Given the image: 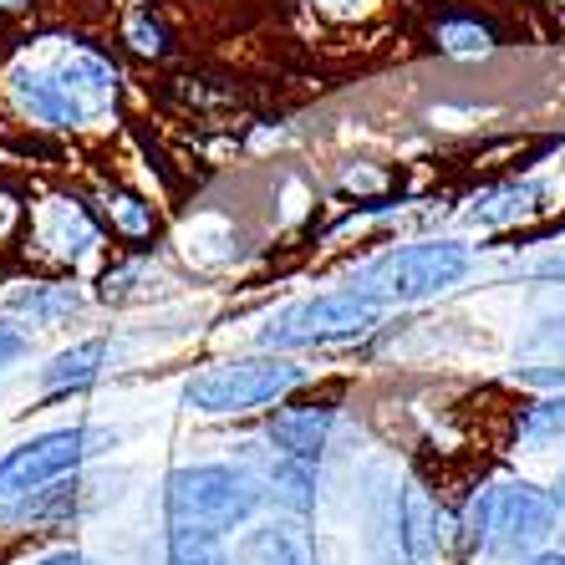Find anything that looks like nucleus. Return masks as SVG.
<instances>
[{"instance_id": "f257e3e1", "label": "nucleus", "mask_w": 565, "mask_h": 565, "mask_svg": "<svg viewBox=\"0 0 565 565\" xmlns=\"http://www.w3.org/2000/svg\"><path fill=\"white\" fill-rule=\"evenodd\" d=\"M11 97L41 128H87L118 97V72L97 52L77 46V52L56 66H15Z\"/></svg>"}, {"instance_id": "f03ea898", "label": "nucleus", "mask_w": 565, "mask_h": 565, "mask_svg": "<svg viewBox=\"0 0 565 565\" xmlns=\"http://www.w3.org/2000/svg\"><path fill=\"white\" fill-rule=\"evenodd\" d=\"M163 504H169V525L230 535V530L255 520V510L265 504V489L250 469H235V463H189V469L169 473Z\"/></svg>"}, {"instance_id": "7ed1b4c3", "label": "nucleus", "mask_w": 565, "mask_h": 565, "mask_svg": "<svg viewBox=\"0 0 565 565\" xmlns=\"http://www.w3.org/2000/svg\"><path fill=\"white\" fill-rule=\"evenodd\" d=\"M473 250L459 239H423V245H403V250H387L356 276L352 290L372 296L377 306L393 301H428L438 290L459 286L469 276Z\"/></svg>"}, {"instance_id": "20e7f679", "label": "nucleus", "mask_w": 565, "mask_h": 565, "mask_svg": "<svg viewBox=\"0 0 565 565\" xmlns=\"http://www.w3.org/2000/svg\"><path fill=\"white\" fill-rule=\"evenodd\" d=\"M306 382V367H296L290 356H235V362H220V367L199 372L184 387V408L194 413H214V418H230V413H255L265 403H280L286 393H296Z\"/></svg>"}, {"instance_id": "39448f33", "label": "nucleus", "mask_w": 565, "mask_h": 565, "mask_svg": "<svg viewBox=\"0 0 565 565\" xmlns=\"http://www.w3.org/2000/svg\"><path fill=\"white\" fill-rule=\"evenodd\" d=\"M377 311L382 306L372 296H362V290H327V296H311V301H296L270 316V327L260 331V347L296 352V347L352 342V337L377 327Z\"/></svg>"}, {"instance_id": "423d86ee", "label": "nucleus", "mask_w": 565, "mask_h": 565, "mask_svg": "<svg viewBox=\"0 0 565 565\" xmlns=\"http://www.w3.org/2000/svg\"><path fill=\"white\" fill-rule=\"evenodd\" d=\"M113 444H118V434H107V428H56V434L31 438V444L11 448V454L0 459V494H6V500L36 494V489L66 479V473H77L82 463L97 459V454Z\"/></svg>"}, {"instance_id": "0eeeda50", "label": "nucleus", "mask_w": 565, "mask_h": 565, "mask_svg": "<svg viewBox=\"0 0 565 565\" xmlns=\"http://www.w3.org/2000/svg\"><path fill=\"white\" fill-rule=\"evenodd\" d=\"M555 494L535 484H500L489 489V535H484V551L489 555H530L540 551L555 530Z\"/></svg>"}, {"instance_id": "6e6552de", "label": "nucleus", "mask_w": 565, "mask_h": 565, "mask_svg": "<svg viewBox=\"0 0 565 565\" xmlns=\"http://www.w3.org/2000/svg\"><path fill=\"white\" fill-rule=\"evenodd\" d=\"M36 245L56 260L77 265L82 255H93L97 245V224L93 214L82 210L77 199H46V210H41V224H36Z\"/></svg>"}, {"instance_id": "1a4fd4ad", "label": "nucleus", "mask_w": 565, "mask_h": 565, "mask_svg": "<svg viewBox=\"0 0 565 565\" xmlns=\"http://www.w3.org/2000/svg\"><path fill=\"white\" fill-rule=\"evenodd\" d=\"M331 423H337V408H331V403H301V408H280L265 434H270L276 454L301 459V463H316L321 459V448H327Z\"/></svg>"}, {"instance_id": "9d476101", "label": "nucleus", "mask_w": 565, "mask_h": 565, "mask_svg": "<svg viewBox=\"0 0 565 565\" xmlns=\"http://www.w3.org/2000/svg\"><path fill=\"white\" fill-rule=\"evenodd\" d=\"M397 525H403V551H408V561L413 565H434V555H438V510L418 484L403 489Z\"/></svg>"}, {"instance_id": "9b49d317", "label": "nucleus", "mask_w": 565, "mask_h": 565, "mask_svg": "<svg viewBox=\"0 0 565 565\" xmlns=\"http://www.w3.org/2000/svg\"><path fill=\"white\" fill-rule=\"evenodd\" d=\"M239 565H316L311 545L296 525H265L250 530L245 545H239Z\"/></svg>"}, {"instance_id": "f8f14e48", "label": "nucleus", "mask_w": 565, "mask_h": 565, "mask_svg": "<svg viewBox=\"0 0 565 565\" xmlns=\"http://www.w3.org/2000/svg\"><path fill=\"white\" fill-rule=\"evenodd\" d=\"M103 362H107V342H103V337L66 347V352L52 356V367H41V387H46V393H72V387H87V382L103 372Z\"/></svg>"}, {"instance_id": "ddd939ff", "label": "nucleus", "mask_w": 565, "mask_h": 565, "mask_svg": "<svg viewBox=\"0 0 565 565\" xmlns=\"http://www.w3.org/2000/svg\"><path fill=\"white\" fill-rule=\"evenodd\" d=\"M265 494L280 504V510H290V514H306L316 504V479H311V463H301V459H286V454H276L270 459V469H265Z\"/></svg>"}, {"instance_id": "4468645a", "label": "nucleus", "mask_w": 565, "mask_h": 565, "mask_svg": "<svg viewBox=\"0 0 565 565\" xmlns=\"http://www.w3.org/2000/svg\"><path fill=\"white\" fill-rule=\"evenodd\" d=\"M107 224H113V235H122V239H153L158 214L148 199L128 194V189H107Z\"/></svg>"}, {"instance_id": "2eb2a0df", "label": "nucleus", "mask_w": 565, "mask_h": 565, "mask_svg": "<svg viewBox=\"0 0 565 565\" xmlns=\"http://www.w3.org/2000/svg\"><path fill=\"white\" fill-rule=\"evenodd\" d=\"M540 199H545L540 184H510V189H500V194H489L484 204L473 210V220L479 224H510V220H520V214L540 210Z\"/></svg>"}, {"instance_id": "dca6fc26", "label": "nucleus", "mask_w": 565, "mask_h": 565, "mask_svg": "<svg viewBox=\"0 0 565 565\" xmlns=\"http://www.w3.org/2000/svg\"><path fill=\"white\" fill-rule=\"evenodd\" d=\"M169 565H230L220 551V535L189 525H169Z\"/></svg>"}, {"instance_id": "f3484780", "label": "nucleus", "mask_w": 565, "mask_h": 565, "mask_svg": "<svg viewBox=\"0 0 565 565\" xmlns=\"http://www.w3.org/2000/svg\"><path fill=\"white\" fill-rule=\"evenodd\" d=\"M520 438L525 444H555L565 438V397H540L520 413Z\"/></svg>"}, {"instance_id": "a211bd4d", "label": "nucleus", "mask_w": 565, "mask_h": 565, "mask_svg": "<svg viewBox=\"0 0 565 565\" xmlns=\"http://www.w3.org/2000/svg\"><path fill=\"white\" fill-rule=\"evenodd\" d=\"M15 311H31L36 321H56V316L77 311V290L72 286H31L15 296Z\"/></svg>"}, {"instance_id": "6ab92c4d", "label": "nucleus", "mask_w": 565, "mask_h": 565, "mask_svg": "<svg viewBox=\"0 0 565 565\" xmlns=\"http://www.w3.org/2000/svg\"><path fill=\"white\" fill-rule=\"evenodd\" d=\"M438 46L448 56H479V52H489V31L479 21H444L438 26Z\"/></svg>"}, {"instance_id": "aec40b11", "label": "nucleus", "mask_w": 565, "mask_h": 565, "mask_svg": "<svg viewBox=\"0 0 565 565\" xmlns=\"http://www.w3.org/2000/svg\"><path fill=\"white\" fill-rule=\"evenodd\" d=\"M26 337H21V331L15 327H0V372L6 367H15V362H21V356H26Z\"/></svg>"}, {"instance_id": "412c9836", "label": "nucleus", "mask_w": 565, "mask_h": 565, "mask_svg": "<svg viewBox=\"0 0 565 565\" xmlns=\"http://www.w3.org/2000/svg\"><path fill=\"white\" fill-rule=\"evenodd\" d=\"M15 230H21V199L0 189V245H6V239H15Z\"/></svg>"}, {"instance_id": "4be33fe9", "label": "nucleus", "mask_w": 565, "mask_h": 565, "mask_svg": "<svg viewBox=\"0 0 565 565\" xmlns=\"http://www.w3.org/2000/svg\"><path fill=\"white\" fill-rule=\"evenodd\" d=\"M132 46H138V52H163V31L158 26H143V21H132Z\"/></svg>"}, {"instance_id": "5701e85b", "label": "nucleus", "mask_w": 565, "mask_h": 565, "mask_svg": "<svg viewBox=\"0 0 565 565\" xmlns=\"http://www.w3.org/2000/svg\"><path fill=\"white\" fill-rule=\"evenodd\" d=\"M36 565H87L77 551H56V555H46V561H36Z\"/></svg>"}, {"instance_id": "b1692460", "label": "nucleus", "mask_w": 565, "mask_h": 565, "mask_svg": "<svg viewBox=\"0 0 565 565\" xmlns=\"http://www.w3.org/2000/svg\"><path fill=\"white\" fill-rule=\"evenodd\" d=\"M535 276H540V280H565V260H545Z\"/></svg>"}, {"instance_id": "393cba45", "label": "nucleus", "mask_w": 565, "mask_h": 565, "mask_svg": "<svg viewBox=\"0 0 565 565\" xmlns=\"http://www.w3.org/2000/svg\"><path fill=\"white\" fill-rule=\"evenodd\" d=\"M525 565H565V555L561 551H535Z\"/></svg>"}, {"instance_id": "a878e982", "label": "nucleus", "mask_w": 565, "mask_h": 565, "mask_svg": "<svg viewBox=\"0 0 565 565\" xmlns=\"http://www.w3.org/2000/svg\"><path fill=\"white\" fill-rule=\"evenodd\" d=\"M11 6H21V0H0V11H11Z\"/></svg>"}, {"instance_id": "bb28decb", "label": "nucleus", "mask_w": 565, "mask_h": 565, "mask_svg": "<svg viewBox=\"0 0 565 565\" xmlns=\"http://www.w3.org/2000/svg\"><path fill=\"white\" fill-rule=\"evenodd\" d=\"M0 565H6V551H0Z\"/></svg>"}]
</instances>
